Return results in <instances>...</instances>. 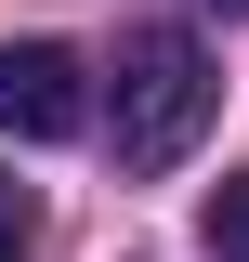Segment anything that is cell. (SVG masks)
<instances>
[{
    "mask_svg": "<svg viewBox=\"0 0 249 262\" xmlns=\"http://www.w3.org/2000/svg\"><path fill=\"white\" fill-rule=\"evenodd\" d=\"M210 105H223V79H210V53H197L184 27H131V39H118V92H105L118 170H171V158H197Z\"/></svg>",
    "mask_w": 249,
    "mask_h": 262,
    "instance_id": "obj_1",
    "label": "cell"
},
{
    "mask_svg": "<svg viewBox=\"0 0 249 262\" xmlns=\"http://www.w3.org/2000/svg\"><path fill=\"white\" fill-rule=\"evenodd\" d=\"M0 131L13 144H66V131H92V79L66 39H13L0 53Z\"/></svg>",
    "mask_w": 249,
    "mask_h": 262,
    "instance_id": "obj_2",
    "label": "cell"
},
{
    "mask_svg": "<svg viewBox=\"0 0 249 262\" xmlns=\"http://www.w3.org/2000/svg\"><path fill=\"white\" fill-rule=\"evenodd\" d=\"M197 236H210L223 262H249V170H223V184L197 196Z\"/></svg>",
    "mask_w": 249,
    "mask_h": 262,
    "instance_id": "obj_3",
    "label": "cell"
},
{
    "mask_svg": "<svg viewBox=\"0 0 249 262\" xmlns=\"http://www.w3.org/2000/svg\"><path fill=\"white\" fill-rule=\"evenodd\" d=\"M27 249H39V196H27V184H0V262H27Z\"/></svg>",
    "mask_w": 249,
    "mask_h": 262,
    "instance_id": "obj_4",
    "label": "cell"
},
{
    "mask_svg": "<svg viewBox=\"0 0 249 262\" xmlns=\"http://www.w3.org/2000/svg\"><path fill=\"white\" fill-rule=\"evenodd\" d=\"M210 13H249V0H210Z\"/></svg>",
    "mask_w": 249,
    "mask_h": 262,
    "instance_id": "obj_5",
    "label": "cell"
}]
</instances>
